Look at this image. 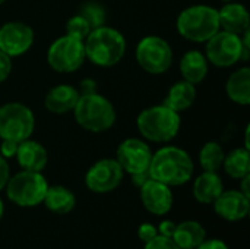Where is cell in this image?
<instances>
[{"label": "cell", "instance_id": "obj_21", "mask_svg": "<svg viewBox=\"0 0 250 249\" xmlns=\"http://www.w3.org/2000/svg\"><path fill=\"white\" fill-rule=\"evenodd\" d=\"M223 191L224 185L217 172H204L193 182V197L201 204H212Z\"/></svg>", "mask_w": 250, "mask_h": 249}, {"label": "cell", "instance_id": "obj_9", "mask_svg": "<svg viewBox=\"0 0 250 249\" xmlns=\"http://www.w3.org/2000/svg\"><path fill=\"white\" fill-rule=\"evenodd\" d=\"M86 60L83 41L69 35L56 38L47 50L48 66L59 73H72L83 66Z\"/></svg>", "mask_w": 250, "mask_h": 249}, {"label": "cell", "instance_id": "obj_27", "mask_svg": "<svg viewBox=\"0 0 250 249\" xmlns=\"http://www.w3.org/2000/svg\"><path fill=\"white\" fill-rule=\"evenodd\" d=\"M78 13L82 18H85V21L89 23L91 29L107 25V10L100 1H95V0L85 1L83 4H81Z\"/></svg>", "mask_w": 250, "mask_h": 249}, {"label": "cell", "instance_id": "obj_2", "mask_svg": "<svg viewBox=\"0 0 250 249\" xmlns=\"http://www.w3.org/2000/svg\"><path fill=\"white\" fill-rule=\"evenodd\" d=\"M83 47L86 60L92 65L100 68H111L123 60L127 43L119 29L103 25L91 29L83 41Z\"/></svg>", "mask_w": 250, "mask_h": 249}, {"label": "cell", "instance_id": "obj_35", "mask_svg": "<svg viewBox=\"0 0 250 249\" xmlns=\"http://www.w3.org/2000/svg\"><path fill=\"white\" fill-rule=\"evenodd\" d=\"M158 235L166 236V238H173V233L176 230V223H173L171 220H164L160 223L158 226Z\"/></svg>", "mask_w": 250, "mask_h": 249}, {"label": "cell", "instance_id": "obj_30", "mask_svg": "<svg viewBox=\"0 0 250 249\" xmlns=\"http://www.w3.org/2000/svg\"><path fill=\"white\" fill-rule=\"evenodd\" d=\"M158 235V230H157V227L154 226V225H151V223H144V225H141L139 226V229H138V236H139V239L142 241V242H149L151 239H154L155 236Z\"/></svg>", "mask_w": 250, "mask_h": 249}, {"label": "cell", "instance_id": "obj_39", "mask_svg": "<svg viewBox=\"0 0 250 249\" xmlns=\"http://www.w3.org/2000/svg\"><path fill=\"white\" fill-rule=\"evenodd\" d=\"M3 214H4V204H3V201H1V198H0V220H1V217H3Z\"/></svg>", "mask_w": 250, "mask_h": 249}, {"label": "cell", "instance_id": "obj_16", "mask_svg": "<svg viewBox=\"0 0 250 249\" xmlns=\"http://www.w3.org/2000/svg\"><path fill=\"white\" fill-rule=\"evenodd\" d=\"M218 22L220 29L236 35H242L243 32L249 31V10L245 4L239 1L224 3V6L218 10Z\"/></svg>", "mask_w": 250, "mask_h": 249}, {"label": "cell", "instance_id": "obj_34", "mask_svg": "<svg viewBox=\"0 0 250 249\" xmlns=\"http://www.w3.org/2000/svg\"><path fill=\"white\" fill-rule=\"evenodd\" d=\"M9 178H10L9 163H7V160H6L3 156H0V191L4 189V186H6Z\"/></svg>", "mask_w": 250, "mask_h": 249}, {"label": "cell", "instance_id": "obj_20", "mask_svg": "<svg viewBox=\"0 0 250 249\" xmlns=\"http://www.w3.org/2000/svg\"><path fill=\"white\" fill-rule=\"evenodd\" d=\"M195 100H196V85L182 79L174 82L168 88L163 104H166L167 107H170L177 113H182L190 109Z\"/></svg>", "mask_w": 250, "mask_h": 249}, {"label": "cell", "instance_id": "obj_22", "mask_svg": "<svg viewBox=\"0 0 250 249\" xmlns=\"http://www.w3.org/2000/svg\"><path fill=\"white\" fill-rule=\"evenodd\" d=\"M227 97L240 106L250 104V68L242 66L236 69L226 82Z\"/></svg>", "mask_w": 250, "mask_h": 249}, {"label": "cell", "instance_id": "obj_25", "mask_svg": "<svg viewBox=\"0 0 250 249\" xmlns=\"http://www.w3.org/2000/svg\"><path fill=\"white\" fill-rule=\"evenodd\" d=\"M221 169H224V172L230 178L237 181L250 175L249 150L246 147H239L231 150L229 154H226Z\"/></svg>", "mask_w": 250, "mask_h": 249}, {"label": "cell", "instance_id": "obj_36", "mask_svg": "<svg viewBox=\"0 0 250 249\" xmlns=\"http://www.w3.org/2000/svg\"><path fill=\"white\" fill-rule=\"evenodd\" d=\"M196 249H229L221 239H205Z\"/></svg>", "mask_w": 250, "mask_h": 249}, {"label": "cell", "instance_id": "obj_4", "mask_svg": "<svg viewBox=\"0 0 250 249\" xmlns=\"http://www.w3.org/2000/svg\"><path fill=\"white\" fill-rule=\"evenodd\" d=\"M73 114L76 123L91 134H101L111 129L117 119L113 103L98 91L81 95L73 109Z\"/></svg>", "mask_w": 250, "mask_h": 249}, {"label": "cell", "instance_id": "obj_1", "mask_svg": "<svg viewBox=\"0 0 250 249\" xmlns=\"http://www.w3.org/2000/svg\"><path fill=\"white\" fill-rule=\"evenodd\" d=\"M195 172V164L188 151L176 145H164L152 153L148 173L152 179L167 186L188 183Z\"/></svg>", "mask_w": 250, "mask_h": 249}, {"label": "cell", "instance_id": "obj_28", "mask_svg": "<svg viewBox=\"0 0 250 249\" xmlns=\"http://www.w3.org/2000/svg\"><path fill=\"white\" fill-rule=\"evenodd\" d=\"M89 32H91L89 23L79 13H75L73 16H70L67 19V22H66V35L73 37V38L81 40V41H85V38L88 37Z\"/></svg>", "mask_w": 250, "mask_h": 249}, {"label": "cell", "instance_id": "obj_29", "mask_svg": "<svg viewBox=\"0 0 250 249\" xmlns=\"http://www.w3.org/2000/svg\"><path fill=\"white\" fill-rule=\"evenodd\" d=\"M144 249H180L177 244L173 241V238H166L161 235H157L154 239L145 244Z\"/></svg>", "mask_w": 250, "mask_h": 249}, {"label": "cell", "instance_id": "obj_11", "mask_svg": "<svg viewBox=\"0 0 250 249\" xmlns=\"http://www.w3.org/2000/svg\"><path fill=\"white\" fill-rule=\"evenodd\" d=\"M152 158V150L145 139L126 138L116 150V160L125 173L136 175L148 172Z\"/></svg>", "mask_w": 250, "mask_h": 249}, {"label": "cell", "instance_id": "obj_7", "mask_svg": "<svg viewBox=\"0 0 250 249\" xmlns=\"http://www.w3.org/2000/svg\"><path fill=\"white\" fill-rule=\"evenodd\" d=\"M135 57L142 70L149 75L166 73L174 59L173 48L167 40L160 35H146L136 44Z\"/></svg>", "mask_w": 250, "mask_h": 249}, {"label": "cell", "instance_id": "obj_26", "mask_svg": "<svg viewBox=\"0 0 250 249\" xmlns=\"http://www.w3.org/2000/svg\"><path fill=\"white\" fill-rule=\"evenodd\" d=\"M226 153L215 141H208L199 151V164L204 172H218L223 167Z\"/></svg>", "mask_w": 250, "mask_h": 249}, {"label": "cell", "instance_id": "obj_8", "mask_svg": "<svg viewBox=\"0 0 250 249\" xmlns=\"http://www.w3.org/2000/svg\"><path fill=\"white\" fill-rule=\"evenodd\" d=\"M34 112L23 103L10 101L0 106V139L22 142L34 134Z\"/></svg>", "mask_w": 250, "mask_h": 249}, {"label": "cell", "instance_id": "obj_41", "mask_svg": "<svg viewBox=\"0 0 250 249\" xmlns=\"http://www.w3.org/2000/svg\"><path fill=\"white\" fill-rule=\"evenodd\" d=\"M6 1H7V0H0V6H1L3 3H6Z\"/></svg>", "mask_w": 250, "mask_h": 249}, {"label": "cell", "instance_id": "obj_33", "mask_svg": "<svg viewBox=\"0 0 250 249\" xmlns=\"http://www.w3.org/2000/svg\"><path fill=\"white\" fill-rule=\"evenodd\" d=\"M78 91H79L81 95H86V94L97 92V82L92 78H83L81 81V84H79Z\"/></svg>", "mask_w": 250, "mask_h": 249}, {"label": "cell", "instance_id": "obj_31", "mask_svg": "<svg viewBox=\"0 0 250 249\" xmlns=\"http://www.w3.org/2000/svg\"><path fill=\"white\" fill-rule=\"evenodd\" d=\"M12 68H13L12 57H9L6 53H3L0 50V82H4L9 78V75L12 72Z\"/></svg>", "mask_w": 250, "mask_h": 249}, {"label": "cell", "instance_id": "obj_6", "mask_svg": "<svg viewBox=\"0 0 250 249\" xmlns=\"http://www.w3.org/2000/svg\"><path fill=\"white\" fill-rule=\"evenodd\" d=\"M48 183L41 172L21 170L9 178L4 189L7 198L19 207H35L42 203Z\"/></svg>", "mask_w": 250, "mask_h": 249}, {"label": "cell", "instance_id": "obj_32", "mask_svg": "<svg viewBox=\"0 0 250 249\" xmlns=\"http://www.w3.org/2000/svg\"><path fill=\"white\" fill-rule=\"evenodd\" d=\"M18 145H19V142L9 141V139H1V144H0V156H3L6 160L15 157V154L18 151Z\"/></svg>", "mask_w": 250, "mask_h": 249}, {"label": "cell", "instance_id": "obj_18", "mask_svg": "<svg viewBox=\"0 0 250 249\" xmlns=\"http://www.w3.org/2000/svg\"><path fill=\"white\" fill-rule=\"evenodd\" d=\"M15 157L21 169L29 172H42L48 161V154L44 145L31 138L19 142Z\"/></svg>", "mask_w": 250, "mask_h": 249}, {"label": "cell", "instance_id": "obj_5", "mask_svg": "<svg viewBox=\"0 0 250 249\" xmlns=\"http://www.w3.org/2000/svg\"><path fill=\"white\" fill-rule=\"evenodd\" d=\"M176 29L188 41L202 44L220 31L218 9L209 4H193L183 9L176 21Z\"/></svg>", "mask_w": 250, "mask_h": 249}, {"label": "cell", "instance_id": "obj_14", "mask_svg": "<svg viewBox=\"0 0 250 249\" xmlns=\"http://www.w3.org/2000/svg\"><path fill=\"white\" fill-rule=\"evenodd\" d=\"M139 195L145 210L154 216H164L173 207L171 188L152 178L139 188Z\"/></svg>", "mask_w": 250, "mask_h": 249}, {"label": "cell", "instance_id": "obj_38", "mask_svg": "<svg viewBox=\"0 0 250 249\" xmlns=\"http://www.w3.org/2000/svg\"><path fill=\"white\" fill-rule=\"evenodd\" d=\"M242 181V183H240V192L243 194V195H246L248 198H250V175H248V176H245V178H242L240 179Z\"/></svg>", "mask_w": 250, "mask_h": 249}, {"label": "cell", "instance_id": "obj_19", "mask_svg": "<svg viewBox=\"0 0 250 249\" xmlns=\"http://www.w3.org/2000/svg\"><path fill=\"white\" fill-rule=\"evenodd\" d=\"M179 69L182 78L193 85H198L205 81L209 70V63L201 50H189L186 51L179 63Z\"/></svg>", "mask_w": 250, "mask_h": 249}, {"label": "cell", "instance_id": "obj_3", "mask_svg": "<svg viewBox=\"0 0 250 249\" xmlns=\"http://www.w3.org/2000/svg\"><path fill=\"white\" fill-rule=\"evenodd\" d=\"M180 126V113L171 110L163 103L144 109L136 117V128L142 139L155 144H167L173 141L179 135Z\"/></svg>", "mask_w": 250, "mask_h": 249}, {"label": "cell", "instance_id": "obj_37", "mask_svg": "<svg viewBox=\"0 0 250 249\" xmlns=\"http://www.w3.org/2000/svg\"><path fill=\"white\" fill-rule=\"evenodd\" d=\"M130 176H132V183L138 188H141L151 178L148 172H142V173H136V175H130Z\"/></svg>", "mask_w": 250, "mask_h": 249}, {"label": "cell", "instance_id": "obj_40", "mask_svg": "<svg viewBox=\"0 0 250 249\" xmlns=\"http://www.w3.org/2000/svg\"><path fill=\"white\" fill-rule=\"evenodd\" d=\"M221 1H224V3H230V1H233V0H221Z\"/></svg>", "mask_w": 250, "mask_h": 249}, {"label": "cell", "instance_id": "obj_13", "mask_svg": "<svg viewBox=\"0 0 250 249\" xmlns=\"http://www.w3.org/2000/svg\"><path fill=\"white\" fill-rule=\"evenodd\" d=\"M34 40V29L25 22L9 21L0 26V50L12 59L28 53Z\"/></svg>", "mask_w": 250, "mask_h": 249}, {"label": "cell", "instance_id": "obj_10", "mask_svg": "<svg viewBox=\"0 0 250 249\" xmlns=\"http://www.w3.org/2000/svg\"><path fill=\"white\" fill-rule=\"evenodd\" d=\"M208 63L217 68H231L240 60L248 62L240 35L220 29L205 43L204 51Z\"/></svg>", "mask_w": 250, "mask_h": 249}, {"label": "cell", "instance_id": "obj_15", "mask_svg": "<svg viewBox=\"0 0 250 249\" xmlns=\"http://www.w3.org/2000/svg\"><path fill=\"white\" fill-rule=\"evenodd\" d=\"M214 211L227 222H240L248 217L250 211V198L240 191H223L212 203Z\"/></svg>", "mask_w": 250, "mask_h": 249}, {"label": "cell", "instance_id": "obj_24", "mask_svg": "<svg viewBox=\"0 0 250 249\" xmlns=\"http://www.w3.org/2000/svg\"><path fill=\"white\" fill-rule=\"evenodd\" d=\"M48 211L56 214H67L76 205L75 194L62 185H53L47 188V192L42 200Z\"/></svg>", "mask_w": 250, "mask_h": 249}, {"label": "cell", "instance_id": "obj_23", "mask_svg": "<svg viewBox=\"0 0 250 249\" xmlns=\"http://www.w3.org/2000/svg\"><path fill=\"white\" fill-rule=\"evenodd\" d=\"M207 239V232L204 226L195 220H186L176 225L173 233V241L180 249H196Z\"/></svg>", "mask_w": 250, "mask_h": 249}, {"label": "cell", "instance_id": "obj_12", "mask_svg": "<svg viewBox=\"0 0 250 249\" xmlns=\"http://www.w3.org/2000/svg\"><path fill=\"white\" fill-rule=\"evenodd\" d=\"M123 178L125 172L116 158H101L88 169L85 185L95 194H107L117 189Z\"/></svg>", "mask_w": 250, "mask_h": 249}, {"label": "cell", "instance_id": "obj_17", "mask_svg": "<svg viewBox=\"0 0 250 249\" xmlns=\"http://www.w3.org/2000/svg\"><path fill=\"white\" fill-rule=\"evenodd\" d=\"M81 94L78 88L69 84H59L48 90L44 98V106L50 113L64 114L73 112Z\"/></svg>", "mask_w": 250, "mask_h": 249}]
</instances>
